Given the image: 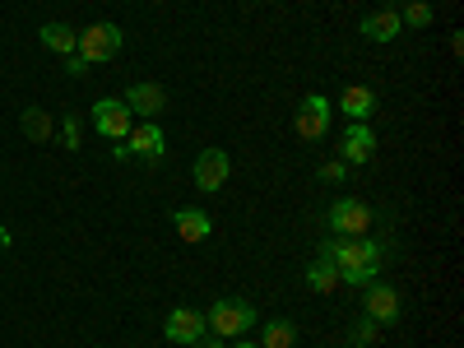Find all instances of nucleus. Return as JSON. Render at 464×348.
Wrapping results in <instances>:
<instances>
[{
  "label": "nucleus",
  "instance_id": "obj_1",
  "mask_svg": "<svg viewBox=\"0 0 464 348\" xmlns=\"http://www.w3.org/2000/svg\"><path fill=\"white\" fill-rule=\"evenodd\" d=\"M321 256H330L339 265V284H348V288H367L385 265V246L372 237H330V242H321Z\"/></svg>",
  "mask_w": 464,
  "mask_h": 348
},
{
  "label": "nucleus",
  "instance_id": "obj_2",
  "mask_svg": "<svg viewBox=\"0 0 464 348\" xmlns=\"http://www.w3.org/2000/svg\"><path fill=\"white\" fill-rule=\"evenodd\" d=\"M205 325H209L214 339H242L251 325H260V316H256V306L242 302V297H218L205 312Z\"/></svg>",
  "mask_w": 464,
  "mask_h": 348
},
{
  "label": "nucleus",
  "instance_id": "obj_3",
  "mask_svg": "<svg viewBox=\"0 0 464 348\" xmlns=\"http://www.w3.org/2000/svg\"><path fill=\"white\" fill-rule=\"evenodd\" d=\"M330 121H334V107L325 93H306L293 111V130L297 140H325L330 135Z\"/></svg>",
  "mask_w": 464,
  "mask_h": 348
},
{
  "label": "nucleus",
  "instance_id": "obj_4",
  "mask_svg": "<svg viewBox=\"0 0 464 348\" xmlns=\"http://www.w3.org/2000/svg\"><path fill=\"white\" fill-rule=\"evenodd\" d=\"M74 52H80L89 65H102V61H111L116 52H121V28H116V24H89V28H80V47H74Z\"/></svg>",
  "mask_w": 464,
  "mask_h": 348
},
{
  "label": "nucleus",
  "instance_id": "obj_5",
  "mask_svg": "<svg viewBox=\"0 0 464 348\" xmlns=\"http://www.w3.org/2000/svg\"><path fill=\"white\" fill-rule=\"evenodd\" d=\"M372 205H362V200H353V196H343V200H334L330 209H325V223L339 232V237H367V227H372Z\"/></svg>",
  "mask_w": 464,
  "mask_h": 348
},
{
  "label": "nucleus",
  "instance_id": "obj_6",
  "mask_svg": "<svg viewBox=\"0 0 464 348\" xmlns=\"http://www.w3.org/2000/svg\"><path fill=\"white\" fill-rule=\"evenodd\" d=\"M227 172H232V159H227L223 149H200L196 153V168H190V181H196V190L214 196V190L227 186Z\"/></svg>",
  "mask_w": 464,
  "mask_h": 348
},
{
  "label": "nucleus",
  "instance_id": "obj_7",
  "mask_svg": "<svg viewBox=\"0 0 464 348\" xmlns=\"http://www.w3.org/2000/svg\"><path fill=\"white\" fill-rule=\"evenodd\" d=\"M400 288H391V284H381V279H372L367 288H362V312H367V321H376V325H395L400 321Z\"/></svg>",
  "mask_w": 464,
  "mask_h": 348
},
{
  "label": "nucleus",
  "instance_id": "obj_8",
  "mask_svg": "<svg viewBox=\"0 0 464 348\" xmlns=\"http://www.w3.org/2000/svg\"><path fill=\"white\" fill-rule=\"evenodd\" d=\"M163 334H168V343H200L205 334H209V325H205V312H196V306H172L168 312V321H163Z\"/></svg>",
  "mask_w": 464,
  "mask_h": 348
},
{
  "label": "nucleus",
  "instance_id": "obj_9",
  "mask_svg": "<svg viewBox=\"0 0 464 348\" xmlns=\"http://www.w3.org/2000/svg\"><path fill=\"white\" fill-rule=\"evenodd\" d=\"M93 126H98L102 140H126L130 126H135V116H130V107L121 98H102V102H93Z\"/></svg>",
  "mask_w": 464,
  "mask_h": 348
},
{
  "label": "nucleus",
  "instance_id": "obj_10",
  "mask_svg": "<svg viewBox=\"0 0 464 348\" xmlns=\"http://www.w3.org/2000/svg\"><path fill=\"white\" fill-rule=\"evenodd\" d=\"M121 144H126V153H135V159H144V163H159L163 153H168V135H163L159 121H140V126H130V135H126Z\"/></svg>",
  "mask_w": 464,
  "mask_h": 348
},
{
  "label": "nucleus",
  "instance_id": "obj_11",
  "mask_svg": "<svg viewBox=\"0 0 464 348\" xmlns=\"http://www.w3.org/2000/svg\"><path fill=\"white\" fill-rule=\"evenodd\" d=\"M372 153H376L372 126H367V121H348V130H343V140H339V159H343L348 168H362V163H372Z\"/></svg>",
  "mask_w": 464,
  "mask_h": 348
},
{
  "label": "nucleus",
  "instance_id": "obj_12",
  "mask_svg": "<svg viewBox=\"0 0 464 348\" xmlns=\"http://www.w3.org/2000/svg\"><path fill=\"white\" fill-rule=\"evenodd\" d=\"M121 102L130 107V116H140V121H159L163 116V107H168V93H163V84H130L126 93H121Z\"/></svg>",
  "mask_w": 464,
  "mask_h": 348
},
{
  "label": "nucleus",
  "instance_id": "obj_13",
  "mask_svg": "<svg viewBox=\"0 0 464 348\" xmlns=\"http://www.w3.org/2000/svg\"><path fill=\"white\" fill-rule=\"evenodd\" d=\"M172 227H177L181 242H205L209 232H214V218H209L205 209H196V205H181V209L172 214Z\"/></svg>",
  "mask_w": 464,
  "mask_h": 348
},
{
  "label": "nucleus",
  "instance_id": "obj_14",
  "mask_svg": "<svg viewBox=\"0 0 464 348\" xmlns=\"http://www.w3.org/2000/svg\"><path fill=\"white\" fill-rule=\"evenodd\" d=\"M358 33L367 37V43H395V37L404 33V24H400V10H376V14H367L362 24H358Z\"/></svg>",
  "mask_w": 464,
  "mask_h": 348
},
{
  "label": "nucleus",
  "instance_id": "obj_15",
  "mask_svg": "<svg viewBox=\"0 0 464 348\" xmlns=\"http://www.w3.org/2000/svg\"><path fill=\"white\" fill-rule=\"evenodd\" d=\"M339 107H343L348 121H367V116L376 111V93H372L367 84H348V89L339 93Z\"/></svg>",
  "mask_w": 464,
  "mask_h": 348
},
{
  "label": "nucleus",
  "instance_id": "obj_16",
  "mask_svg": "<svg viewBox=\"0 0 464 348\" xmlns=\"http://www.w3.org/2000/svg\"><path fill=\"white\" fill-rule=\"evenodd\" d=\"M37 37H43V47L56 52V56H74V47H80V33H74L70 24H56V19L37 28Z\"/></svg>",
  "mask_w": 464,
  "mask_h": 348
},
{
  "label": "nucleus",
  "instance_id": "obj_17",
  "mask_svg": "<svg viewBox=\"0 0 464 348\" xmlns=\"http://www.w3.org/2000/svg\"><path fill=\"white\" fill-rule=\"evenodd\" d=\"M297 343V325L288 316H275L260 325V348H293Z\"/></svg>",
  "mask_w": 464,
  "mask_h": 348
},
{
  "label": "nucleus",
  "instance_id": "obj_18",
  "mask_svg": "<svg viewBox=\"0 0 464 348\" xmlns=\"http://www.w3.org/2000/svg\"><path fill=\"white\" fill-rule=\"evenodd\" d=\"M339 284V265L330 256H316L312 265H306V288H316V293H334Z\"/></svg>",
  "mask_w": 464,
  "mask_h": 348
},
{
  "label": "nucleus",
  "instance_id": "obj_19",
  "mask_svg": "<svg viewBox=\"0 0 464 348\" xmlns=\"http://www.w3.org/2000/svg\"><path fill=\"white\" fill-rule=\"evenodd\" d=\"M19 130H24L33 144H43V140H52V116H47L43 107H28V111L19 116Z\"/></svg>",
  "mask_w": 464,
  "mask_h": 348
},
{
  "label": "nucleus",
  "instance_id": "obj_20",
  "mask_svg": "<svg viewBox=\"0 0 464 348\" xmlns=\"http://www.w3.org/2000/svg\"><path fill=\"white\" fill-rule=\"evenodd\" d=\"M437 14H432V5L428 0H404V10H400V24L404 28H428Z\"/></svg>",
  "mask_w": 464,
  "mask_h": 348
},
{
  "label": "nucleus",
  "instance_id": "obj_21",
  "mask_svg": "<svg viewBox=\"0 0 464 348\" xmlns=\"http://www.w3.org/2000/svg\"><path fill=\"white\" fill-rule=\"evenodd\" d=\"M376 334H381V325H376V321H358L353 330H348V343H353V348H372V343H376Z\"/></svg>",
  "mask_w": 464,
  "mask_h": 348
},
{
  "label": "nucleus",
  "instance_id": "obj_22",
  "mask_svg": "<svg viewBox=\"0 0 464 348\" xmlns=\"http://www.w3.org/2000/svg\"><path fill=\"white\" fill-rule=\"evenodd\" d=\"M61 144H65L70 153L84 144V140H80V116H74V111H65V121H61Z\"/></svg>",
  "mask_w": 464,
  "mask_h": 348
},
{
  "label": "nucleus",
  "instance_id": "obj_23",
  "mask_svg": "<svg viewBox=\"0 0 464 348\" xmlns=\"http://www.w3.org/2000/svg\"><path fill=\"white\" fill-rule=\"evenodd\" d=\"M321 177H325V181H348V163H343V159H334V163H325V168H321Z\"/></svg>",
  "mask_w": 464,
  "mask_h": 348
},
{
  "label": "nucleus",
  "instance_id": "obj_24",
  "mask_svg": "<svg viewBox=\"0 0 464 348\" xmlns=\"http://www.w3.org/2000/svg\"><path fill=\"white\" fill-rule=\"evenodd\" d=\"M84 70H89V61H84L80 52H74V56H65V74H74V80H80Z\"/></svg>",
  "mask_w": 464,
  "mask_h": 348
},
{
  "label": "nucleus",
  "instance_id": "obj_25",
  "mask_svg": "<svg viewBox=\"0 0 464 348\" xmlns=\"http://www.w3.org/2000/svg\"><path fill=\"white\" fill-rule=\"evenodd\" d=\"M190 348H223V343H218V339H209V334H205V339H200V343H190Z\"/></svg>",
  "mask_w": 464,
  "mask_h": 348
},
{
  "label": "nucleus",
  "instance_id": "obj_26",
  "mask_svg": "<svg viewBox=\"0 0 464 348\" xmlns=\"http://www.w3.org/2000/svg\"><path fill=\"white\" fill-rule=\"evenodd\" d=\"M232 348H260V343H256V339H246V334H242V339H237V343H232Z\"/></svg>",
  "mask_w": 464,
  "mask_h": 348
},
{
  "label": "nucleus",
  "instance_id": "obj_27",
  "mask_svg": "<svg viewBox=\"0 0 464 348\" xmlns=\"http://www.w3.org/2000/svg\"><path fill=\"white\" fill-rule=\"evenodd\" d=\"M404 5V0H381V10H400Z\"/></svg>",
  "mask_w": 464,
  "mask_h": 348
},
{
  "label": "nucleus",
  "instance_id": "obj_28",
  "mask_svg": "<svg viewBox=\"0 0 464 348\" xmlns=\"http://www.w3.org/2000/svg\"><path fill=\"white\" fill-rule=\"evenodd\" d=\"M5 246H10V232H5V227H0V251H5Z\"/></svg>",
  "mask_w": 464,
  "mask_h": 348
},
{
  "label": "nucleus",
  "instance_id": "obj_29",
  "mask_svg": "<svg viewBox=\"0 0 464 348\" xmlns=\"http://www.w3.org/2000/svg\"><path fill=\"white\" fill-rule=\"evenodd\" d=\"M153 5H168V0H153Z\"/></svg>",
  "mask_w": 464,
  "mask_h": 348
}]
</instances>
